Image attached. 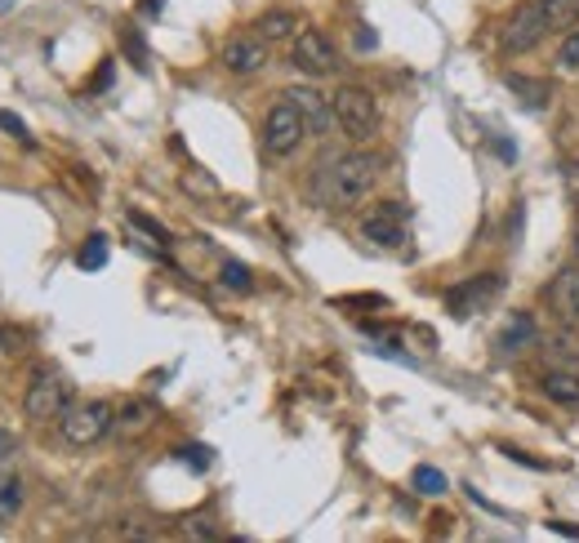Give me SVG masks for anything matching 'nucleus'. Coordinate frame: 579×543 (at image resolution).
Segmentation results:
<instances>
[{
	"instance_id": "obj_30",
	"label": "nucleus",
	"mask_w": 579,
	"mask_h": 543,
	"mask_svg": "<svg viewBox=\"0 0 579 543\" xmlns=\"http://www.w3.org/2000/svg\"><path fill=\"white\" fill-rule=\"evenodd\" d=\"M0 129H5V134H19V138H27V129H23V121H19L14 112H0Z\"/></svg>"
},
{
	"instance_id": "obj_5",
	"label": "nucleus",
	"mask_w": 579,
	"mask_h": 543,
	"mask_svg": "<svg viewBox=\"0 0 579 543\" xmlns=\"http://www.w3.org/2000/svg\"><path fill=\"white\" fill-rule=\"evenodd\" d=\"M112 423H116V415H112L108 402L67 406V415H63V441H67V446H76V451H85V446H94V441H103L112 432Z\"/></svg>"
},
{
	"instance_id": "obj_26",
	"label": "nucleus",
	"mask_w": 579,
	"mask_h": 543,
	"mask_svg": "<svg viewBox=\"0 0 579 543\" xmlns=\"http://www.w3.org/2000/svg\"><path fill=\"white\" fill-rule=\"evenodd\" d=\"M223 285H232V289H250V272L241 268V263H223Z\"/></svg>"
},
{
	"instance_id": "obj_27",
	"label": "nucleus",
	"mask_w": 579,
	"mask_h": 543,
	"mask_svg": "<svg viewBox=\"0 0 579 543\" xmlns=\"http://www.w3.org/2000/svg\"><path fill=\"white\" fill-rule=\"evenodd\" d=\"M183 534H187V539H214V526H210L206 517H187Z\"/></svg>"
},
{
	"instance_id": "obj_17",
	"label": "nucleus",
	"mask_w": 579,
	"mask_h": 543,
	"mask_svg": "<svg viewBox=\"0 0 579 543\" xmlns=\"http://www.w3.org/2000/svg\"><path fill=\"white\" fill-rule=\"evenodd\" d=\"M23 477L19 472H0V530H5L19 513H23Z\"/></svg>"
},
{
	"instance_id": "obj_6",
	"label": "nucleus",
	"mask_w": 579,
	"mask_h": 543,
	"mask_svg": "<svg viewBox=\"0 0 579 543\" xmlns=\"http://www.w3.org/2000/svg\"><path fill=\"white\" fill-rule=\"evenodd\" d=\"M361 236L379 250H402L410 236V210L402 201H379L366 219H361Z\"/></svg>"
},
{
	"instance_id": "obj_15",
	"label": "nucleus",
	"mask_w": 579,
	"mask_h": 543,
	"mask_svg": "<svg viewBox=\"0 0 579 543\" xmlns=\"http://www.w3.org/2000/svg\"><path fill=\"white\" fill-rule=\"evenodd\" d=\"M299 14L295 10H285V5H276V10H263L259 18H255V32L263 36V40H290V36H299Z\"/></svg>"
},
{
	"instance_id": "obj_10",
	"label": "nucleus",
	"mask_w": 579,
	"mask_h": 543,
	"mask_svg": "<svg viewBox=\"0 0 579 543\" xmlns=\"http://www.w3.org/2000/svg\"><path fill=\"white\" fill-rule=\"evenodd\" d=\"M544 308L557 325H570L579 330V263L562 268L549 285H544Z\"/></svg>"
},
{
	"instance_id": "obj_8",
	"label": "nucleus",
	"mask_w": 579,
	"mask_h": 543,
	"mask_svg": "<svg viewBox=\"0 0 579 543\" xmlns=\"http://www.w3.org/2000/svg\"><path fill=\"white\" fill-rule=\"evenodd\" d=\"M549 36V18H544V5L540 0H530V5H521L508 23H504V32H500V45H504V54H530L540 40Z\"/></svg>"
},
{
	"instance_id": "obj_12",
	"label": "nucleus",
	"mask_w": 579,
	"mask_h": 543,
	"mask_svg": "<svg viewBox=\"0 0 579 543\" xmlns=\"http://www.w3.org/2000/svg\"><path fill=\"white\" fill-rule=\"evenodd\" d=\"M285 98L308 121V134H330L334 129V103H330V94H321L317 85H295V89H285Z\"/></svg>"
},
{
	"instance_id": "obj_34",
	"label": "nucleus",
	"mask_w": 579,
	"mask_h": 543,
	"mask_svg": "<svg viewBox=\"0 0 579 543\" xmlns=\"http://www.w3.org/2000/svg\"><path fill=\"white\" fill-rule=\"evenodd\" d=\"M549 530H553V534H570V539H579V526H566V521H549Z\"/></svg>"
},
{
	"instance_id": "obj_21",
	"label": "nucleus",
	"mask_w": 579,
	"mask_h": 543,
	"mask_svg": "<svg viewBox=\"0 0 579 543\" xmlns=\"http://www.w3.org/2000/svg\"><path fill=\"white\" fill-rule=\"evenodd\" d=\"M121 49H125V59H130L138 72H148V67H152V63H148V40L138 36L134 23H121Z\"/></svg>"
},
{
	"instance_id": "obj_28",
	"label": "nucleus",
	"mask_w": 579,
	"mask_h": 543,
	"mask_svg": "<svg viewBox=\"0 0 579 543\" xmlns=\"http://www.w3.org/2000/svg\"><path fill=\"white\" fill-rule=\"evenodd\" d=\"M178 459H183V464H192V468H206V464H210L206 446H178Z\"/></svg>"
},
{
	"instance_id": "obj_19",
	"label": "nucleus",
	"mask_w": 579,
	"mask_h": 543,
	"mask_svg": "<svg viewBox=\"0 0 579 543\" xmlns=\"http://www.w3.org/2000/svg\"><path fill=\"white\" fill-rule=\"evenodd\" d=\"M152 419H157L152 402H125L116 415V428H121V436H138L143 428H152Z\"/></svg>"
},
{
	"instance_id": "obj_29",
	"label": "nucleus",
	"mask_w": 579,
	"mask_h": 543,
	"mask_svg": "<svg viewBox=\"0 0 579 543\" xmlns=\"http://www.w3.org/2000/svg\"><path fill=\"white\" fill-rule=\"evenodd\" d=\"M183 187H197V192H214V178H210V174H201V170H187V174H183Z\"/></svg>"
},
{
	"instance_id": "obj_4",
	"label": "nucleus",
	"mask_w": 579,
	"mask_h": 543,
	"mask_svg": "<svg viewBox=\"0 0 579 543\" xmlns=\"http://www.w3.org/2000/svg\"><path fill=\"white\" fill-rule=\"evenodd\" d=\"M304 134H308V121L299 116V108L290 103V98H281V103L268 108V116H263V152H268V157H290V152H299Z\"/></svg>"
},
{
	"instance_id": "obj_14",
	"label": "nucleus",
	"mask_w": 579,
	"mask_h": 543,
	"mask_svg": "<svg viewBox=\"0 0 579 543\" xmlns=\"http://www.w3.org/2000/svg\"><path fill=\"white\" fill-rule=\"evenodd\" d=\"M540 353L553 370H579V330L557 325L549 338H540Z\"/></svg>"
},
{
	"instance_id": "obj_9",
	"label": "nucleus",
	"mask_w": 579,
	"mask_h": 543,
	"mask_svg": "<svg viewBox=\"0 0 579 543\" xmlns=\"http://www.w3.org/2000/svg\"><path fill=\"white\" fill-rule=\"evenodd\" d=\"M290 63H295L299 72H308V76H330L334 67H340V49L330 45L325 32L304 27V32L295 36V49H290Z\"/></svg>"
},
{
	"instance_id": "obj_25",
	"label": "nucleus",
	"mask_w": 579,
	"mask_h": 543,
	"mask_svg": "<svg viewBox=\"0 0 579 543\" xmlns=\"http://www.w3.org/2000/svg\"><path fill=\"white\" fill-rule=\"evenodd\" d=\"M125 219H130V227H138V232H148V236H152L157 245H170V232H165V227H161L157 219H148V214H138V210H130Z\"/></svg>"
},
{
	"instance_id": "obj_3",
	"label": "nucleus",
	"mask_w": 579,
	"mask_h": 543,
	"mask_svg": "<svg viewBox=\"0 0 579 543\" xmlns=\"http://www.w3.org/2000/svg\"><path fill=\"white\" fill-rule=\"evenodd\" d=\"M72 406V379L63 370H50V366H40L27 383V397H23V410L27 419L45 423V419H63Z\"/></svg>"
},
{
	"instance_id": "obj_18",
	"label": "nucleus",
	"mask_w": 579,
	"mask_h": 543,
	"mask_svg": "<svg viewBox=\"0 0 579 543\" xmlns=\"http://www.w3.org/2000/svg\"><path fill=\"white\" fill-rule=\"evenodd\" d=\"M508 89L517 94V103L530 108V112H544L549 108V94H553L549 81H530V76H508Z\"/></svg>"
},
{
	"instance_id": "obj_1",
	"label": "nucleus",
	"mask_w": 579,
	"mask_h": 543,
	"mask_svg": "<svg viewBox=\"0 0 579 543\" xmlns=\"http://www.w3.org/2000/svg\"><path fill=\"white\" fill-rule=\"evenodd\" d=\"M379 174H383V157L353 147V152H340L334 161H321V170L312 174V196L325 210H353L379 187Z\"/></svg>"
},
{
	"instance_id": "obj_2",
	"label": "nucleus",
	"mask_w": 579,
	"mask_h": 543,
	"mask_svg": "<svg viewBox=\"0 0 579 543\" xmlns=\"http://www.w3.org/2000/svg\"><path fill=\"white\" fill-rule=\"evenodd\" d=\"M330 103H334V125H340L353 143L374 138V129H379V103H374V94L366 85H340V89L330 94Z\"/></svg>"
},
{
	"instance_id": "obj_24",
	"label": "nucleus",
	"mask_w": 579,
	"mask_h": 543,
	"mask_svg": "<svg viewBox=\"0 0 579 543\" xmlns=\"http://www.w3.org/2000/svg\"><path fill=\"white\" fill-rule=\"evenodd\" d=\"M557 67H562V72H579V27L562 32V45H557Z\"/></svg>"
},
{
	"instance_id": "obj_22",
	"label": "nucleus",
	"mask_w": 579,
	"mask_h": 543,
	"mask_svg": "<svg viewBox=\"0 0 579 543\" xmlns=\"http://www.w3.org/2000/svg\"><path fill=\"white\" fill-rule=\"evenodd\" d=\"M76 263H81L85 272H99V268L108 263V236H103V232H94V236L81 245V250H76Z\"/></svg>"
},
{
	"instance_id": "obj_11",
	"label": "nucleus",
	"mask_w": 579,
	"mask_h": 543,
	"mask_svg": "<svg viewBox=\"0 0 579 543\" xmlns=\"http://www.w3.org/2000/svg\"><path fill=\"white\" fill-rule=\"evenodd\" d=\"M223 67L236 72V76H255L268 67V40L259 32H246V36H227L223 40Z\"/></svg>"
},
{
	"instance_id": "obj_23",
	"label": "nucleus",
	"mask_w": 579,
	"mask_h": 543,
	"mask_svg": "<svg viewBox=\"0 0 579 543\" xmlns=\"http://www.w3.org/2000/svg\"><path fill=\"white\" fill-rule=\"evenodd\" d=\"M410 485L419 490V495H446V485H451V481H446L438 468H432V464H419V468L410 472Z\"/></svg>"
},
{
	"instance_id": "obj_31",
	"label": "nucleus",
	"mask_w": 579,
	"mask_h": 543,
	"mask_svg": "<svg viewBox=\"0 0 579 543\" xmlns=\"http://www.w3.org/2000/svg\"><path fill=\"white\" fill-rule=\"evenodd\" d=\"M108 85H112V63H103V67H99V76L89 81V94H99V89H108Z\"/></svg>"
},
{
	"instance_id": "obj_33",
	"label": "nucleus",
	"mask_w": 579,
	"mask_h": 543,
	"mask_svg": "<svg viewBox=\"0 0 579 543\" xmlns=\"http://www.w3.org/2000/svg\"><path fill=\"white\" fill-rule=\"evenodd\" d=\"M165 0H138V14H161Z\"/></svg>"
},
{
	"instance_id": "obj_20",
	"label": "nucleus",
	"mask_w": 579,
	"mask_h": 543,
	"mask_svg": "<svg viewBox=\"0 0 579 543\" xmlns=\"http://www.w3.org/2000/svg\"><path fill=\"white\" fill-rule=\"evenodd\" d=\"M540 5H544V18H549V32L579 27V0H540Z\"/></svg>"
},
{
	"instance_id": "obj_16",
	"label": "nucleus",
	"mask_w": 579,
	"mask_h": 543,
	"mask_svg": "<svg viewBox=\"0 0 579 543\" xmlns=\"http://www.w3.org/2000/svg\"><path fill=\"white\" fill-rule=\"evenodd\" d=\"M540 387H544V397L549 402H557V406H579V374L575 370H544V379H540Z\"/></svg>"
},
{
	"instance_id": "obj_35",
	"label": "nucleus",
	"mask_w": 579,
	"mask_h": 543,
	"mask_svg": "<svg viewBox=\"0 0 579 543\" xmlns=\"http://www.w3.org/2000/svg\"><path fill=\"white\" fill-rule=\"evenodd\" d=\"M575 250H579V240H575Z\"/></svg>"
},
{
	"instance_id": "obj_13",
	"label": "nucleus",
	"mask_w": 579,
	"mask_h": 543,
	"mask_svg": "<svg viewBox=\"0 0 579 543\" xmlns=\"http://www.w3.org/2000/svg\"><path fill=\"white\" fill-rule=\"evenodd\" d=\"M535 343H540L535 317H530V312H513V317L504 321V330L495 334V353H500V357H521L526 348H535Z\"/></svg>"
},
{
	"instance_id": "obj_7",
	"label": "nucleus",
	"mask_w": 579,
	"mask_h": 543,
	"mask_svg": "<svg viewBox=\"0 0 579 543\" xmlns=\"http://www.w3.org/2000/svg\"><path fill=\"white\" fill-rule=\"evenodd\" d=\"M504 294V276L500 272H481V276H468L459 285L446 289V312L451 317H472V312H486L495 299Z\"/></svg>"
},
{
	"instance_id": "obj_32",
	"label": "nucleus",
	"mask_w": 579,
	"mask_h": 543,
	"mask_svg": "<svg viewBox=\"0 0 579 543\" xmlns=\"http://www.w3.org/2000/svg\"><path fill=\"white\" fill-rule=\"evenodd\" d=\"M14 451H19V441H14V436H10L5 428H0V459H10Z\"/></svg>"
}]
</instances>
